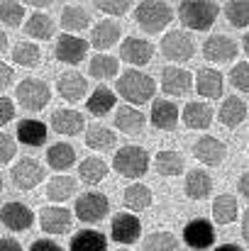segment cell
Segmentation results:
<instances>
[{"instance_id":"obj_1","label":"cell","mask_w":249,"mask_h":251,"mask_svg":"<svg viewBox=\"0 0 249 251\" xmlns=\"http://www.w3.org/2000/svg\"><path fill=\"white\" fill-rule=\"evenodd\" d=\"M115 88H117V93H120L127 102H135V105L152 100V98H154V93H157V83H154V78H152V76H147V74H142V71H137V69L125 71V74L117 78Z\"/></svg>"},{"instance_id":"obj_2","label":"cell","mask_w":249,"mask_h":251,"mask_svg":"<svg viewBox=\"0 0 249 251\" xmlns=\"http://www.w3.org/2000/svg\"><path fill=\"white\" fill-rule=\"evenodd\" d=\"M220 15V5L218 2H203V0H188V2H181L178 5V17L186 27L195 29V32H203V29H210L215 17Z\"/></svg>"},{"instance_id":"obj_3","label":"cell","mask_w":249,"mask_h":251,"mask_svg":"<svg viewBox=\"0 0 249 251\" xmlns=\"http://www.w3.org/2000/svg\"><path fill=\"white\" fill-rule=\"evenodd\" d=\"M112 168L120 176H125V178H142L149 171V154L142 147L127 144V147H122V149L115 151Z\"/></svg>"},{"instance_id":"obj_4","label":"cell","mask_w":249,"mask_h":251,"mask_svg":"<svg viewBox=\"0 0 249 251\" xmlns=\"http://www.w3.org/2000/svg\"><path fill=\"white\" fill-rule=\"evenodd\" d=\"M135 20L147 34H159L173 20V10L166 2H137Z\"/></svg>"},{"instance_id":"obj_5","label":"cell","mask_w":249,"mask_h":251,"mask_svg":"<svg viewBox=\"0 0 249 251\" xmlns=\"http://www.w3.org/2000/svg\"><path fill=\"white\" fill-rule=\"evenodd\" d=\"M15 98H17V102L25 110L39 112L52 100V90H49V85L44 81H39V78H25L22 83H17V88H15Z\"/></svg>"},{"instance_id":"obj_6","label":"cell","mask_w":249,"mask_h":251,"mask_svg":"<svg viewBox=\"0 0 249 251\" xmlns=\"http://www.w3.org/2000/svg\"><path fill=\"white\" fill-rule=\"evenodd\" d=\"M195 51V42L188 32L183 29H171L166 32L164 39H162V54H164L168 61H188Z\"/></svg>"},{"instance_id":"obj_7","label":"cell","mask_w":249,"mask_h":251,"mask_svg":"<svg viewBox=\"0 0 249 251\" xmlns=\"http://www.w3.org/2000/svg\"><path fill=\"white\" fill-rule=\"evenodd\" d=\"M108 210H110V200L98 190L83 193L76 200V207H74V212L81 222H100L108 215Z\"/></svg>"},{"instance_id":"obj_8","label":"cell","mask_w":249,"mask_h":251,"mask_svg":"<svg viewBox=\"0 0 249 251\" xmlns=\"http://www.w3.org/2000/svg\"><path fill=\"white\" fill-rule=\"evenodd\" d=\"M12 183H15V188H20V190H32V188H37L42 180H44V166L37 161V159H22V161H17L15 166H12Z\"/></svg>"},{"instance_id":"obj_9","label":"cell","mask_w":249,"mask_h":251,"mask_svg":"<svg viewBox=\"0 0 249 251\" xmlns=\"http://www.w3.org/2000/svg\"><path fill=\"white\" fill-rule=\"evenodd\" d=\"M203 56L208 61H213V64L235 61V56H237V42L230 39L227 34H213L203 44Z\"/></svg>"},{"instance_id":"obj_10","label":"cell","mask_w":249,"mask_h":251,"mask_svg":"<svg viewBox=\"0 0 249 251\" xmlns=\"http://www.w3.org/2000/svg\"><path fill=\"white\" fill-rule=\"evenodd\" d=\"M142 234V222L130 212H117L110 222V237L117 244H135Z\"/></svg>"},{"instance_id":"obj_11","label":"cell","mask_w":249,"mask_h":251,"mask_svg":"<svg viewBox=\"0 0 249 251\" xmlns=\"http://www.w3.org/2000/svg\"><path fill=\"white\" fill-rule=\"evenodd\" d=\"M71 222H74V217L66 207L49 205V207L39 210V227L47 234H64V232L71 229Z\"/></svg>"},{"instance_id":"obj_12","label":"cell","mask_w":249,"mask_h":251,"mask_svg":"<svg viewBox=\"0 0 249 251\" xmlns=\"http://www.w3.org/2000/svg\"><path fill=\"white\" fill-rule=\"evenodd\" d=\"M85 51H88L85 39L76 37V34H66V32L54 44V56L64 64H81L85 59Z\"/></svg>"},{"instance_id":"obj_13","label":"cell","mask_w":249,"mask_h":251,"mask_svg":"<svg viewBox=\"0 0 249 251\" xmlns=\"http://www.w3.org/2000/svg\"><path fill=\"white\" fill-rule=\"evenodd\" d=\"M0 220L10 232H25L34 225V212L22 202H7L0 207Z\"/></svg>"},{"instance_id":"obj_14","label":"cell","mask_w":249,"mask_h":251,"mask_svg":"<svg viewBox=\"0 0 249 251\" xmlns=\"http://www.w3.org/2000/svg\"><path fill=\"white\" fill-rule=\"evenodd\" d=\"M120 56L127 64L144 66L154 56V44L147 42V39H142V37H125V42L120 44Z\"/></svg>"},{"instance_id":"obj_15","label":"cell","mask_w":249,"mask_h":251,"mask_svg":"<svg viewBox=\"0 0 249 251\" xmlns=\"http://www.w3.org/2000/svg\"><path fill=\"white\" fill-rule=\"evenodd\" d=\"M193 156L198 161H203L205 166H220L227 156V147H225V142H220L215 137H200L193 144Z\"/></svg>"},{"instance_id":"obj_16","label":"cell","mask_w":249,"mask_h":251,"mask_svg":"<svg viewBox=\"0 0 249 251\" xmlns=\"http://www.w3.org/2000/svg\"><path fill=\"white\" fill-rule=\"evenodd\" d=\"M183 239H186V244L191 249L203 251V249H208V247H213L215 229H213V225L208 220H191L186 225V229H183Z\"/></svg>"},{"instance_id":"obj_17","label":"cell","mask_w":249,"mask_h":251,"mask_svg":"<svg viewBox=\"0 0 249 251\" xmlns=\"http://www.w3.org/2000/svg\"><path fill=\"white\" fill-rule=\"evenodd\" d=\"M52 129L56 134H66V137H76L83 132V115L79 110H71V107H61V110H54L52 112Z\"/></svg>"},{"instance_id":"obj_18","label":"cell","mask_w":249,"mask_h":251,"mask_svg":"<svg viewBox=\"0 0 249 251\" xmlns=\"http://www.w3.org/2000/svg\"><path fill=\"white\" fill-rule=\"evenodd\" d=\"M162 88H164L166 95H186L193 88V76L186 69L166 66L162 71Z\"/></svg>"},{"instance_id":"obj_19","label":"cell","mask_w":249,"mask_h":251,"mask_svg":"<svg viewBox=\"0 0 249 251\" xmlns=\"http://www.w3.org/2000/svg\"><path fill=\"white\" fill-rule=\"evenodd\" d=\"M117 42H120V25L112 20H103L90 29V47H95L100 51L115 47Z\"/></svg>"},{"instance_id":"obj_20","label":"cell","mask_w":249,"mask_h":251,"mask_svg":"<svg viewBox=\"0 0 249 251\" xmlns=\"http://www.w3.org/2000/svg\"><path fill=\"white\" fill-rule=\"evenodd\" d=\"M183 190L191 200H203L210 195L213 190V178L203 171V168H193L186 173V183H183Z\"/></svg>"},{"instance_id":"obj_21","label":"cell","mask_w":249,"mask_h":251,"mask_svg":"<svg viewBox=\"0 0 249 251\" xmlns=\"http://www.w3.org/2000/svg\"><path fill=\"white\" fill-rule=\"evenodd\" d=\"M195 90L208 100H218L222 95V74L215 69H200L195 74Z\"/></svg>"},{"instance_id":"obj_22","label":"cell","mask_w":249,"mask_h":251,"mask_svg":"<svg viewBox=\"0 0 249 251\" xmlns=\"http://www.w3.org/2000/svg\"><path fill=\"white\" fill-rule=\"evenodd\" d=\"M152 125L157 127V129H166V132H171V129H176V125H178V107L173 105V102H168V100H154V105H152Z\"/></svg>"},{"instance_id":"obj_23","label":"cell","mask_w":249,"mask_h":251,"mask_svg":"<svg viewBox=\"0 0 249 251\" xmlns=\"http://www.w3.org/2000/svg\"><path fill=\"white\" fill-rule=\"evenodd\" d=\"M213 122V107L208 102H188L183 107V125L188 129H208Z\"/></svg>"},{"instance_id":"obj_24","label":"cell","mask_w":249,"mask_h":251,"mask_svg":"<svg viewBox=\"0 0 249 251\" xmlns=\"http://www.w3.org/2000/svg\"><path fill=\"white\" fill-rule=\"evenodd\" d=\"M85 78H83L79 71H66V74H61L59 76V83H56V90H59V95L64 98V100H69V102H76V100H81L83 95H85Z\"/></svg>"},{"instance_id":"obj_25","label":"cell","mask_w":249,"mask_h":251,"mask_svg":"<svg viewBox=\"0 0 249 251\" xmlns=\"http://www.w3.org/2000/svg\"><path fill=\"white\" fill-rule=\"evenodd\" d=\"M245 117H247V102H242L237 95H230V98L222 100V105H220V122L225 127L235 129V127H240L245 122Z\"/></svg>"},{"instance_id":"obj_26","label":"cell","mask_w":249,"mask_h":251,"mask_svg":"<svg viewBox=\"0 0 249 251\" xmlns=\"http://www.w3.org/2000/svg\"><path fill=\"white\" fill-rule=\"evenodd\" d=\"M115 127L125 134H139L142 127H144V115L132 105H122L115 112Z\"/></svg>"},{"instance_id":"obj_27","label":"cell","mask_w":249,"mask_h":251,"mask_svg":"<svg viewBox=\"0 0 249 251\" xmlns=\"http://www.w3.org/2000/svg\"><path fill=\"white\" fill-rule=\"evenodd\" d=\"M17 139L27 147H42L47 142V125L39 120H22L17 125Z\"/></svg>"},{"instance_id":"obj_28","label":"cell","mask_w":249,"mask_h":251,"mask_svg":"<svg viewBox=\"0 0 249 251\" xmlns=\"http://www.w3.org/2000/svg\"><path fill=\"white\" fill-rule=\"evenodd\" d=\"M71 251H108V239L95 229H81L71 239Z\"/></svg>"},{"instance_id":"obj_29","label":"cell","mask_w":249,"mask_h":251,"mask_svg":"<svg viewBox=\"0 0 249 251\" xmlns=\"http://www.w3.org/2000/svg\"><path fill=\"white\" fill-rule=\"evenodd\" d=\"M47 164H49V168H54V171H69V168L76 164V151H74V147L66 144V142L49 147V151H47Z\"/></svg>"},{"instance_id":"obj_30","label":"cell","mask_w":249,"mask_h":251,"mask_svg":"<svg viewBox=\"0 0 249 251\" xmlns=\"http://www.w3.org/2000/svg\"><path fill=\"white\" fill-rule=\"evenodd\" d=\"M88 25H90V15H88L85 7H81V5H66L64 7V12H61V27H64L66 34L83 32Z\"/></svg>"},{"instance_id":"obj_31","label":"cell","mask_w":249,"mask_h":251,"mask_svg":"<svg viewBox=\"0 0 249 251\" xmlns=\"http://www.w3.org/2000/svg\"><path fill=\"white\" fill-rule=\"evenodd\" d=\"M85 107H88V112H90V115L103 117V115H108V112L115 107V93H112L110 88L100 85V88H95V90L90 93V98H88Z\"/></svg>"},{"instance_id":"obj_32","label":"cell","mask_w":249,"mask_h":251,"mask_svg":"<svg viewBox=\"0 0 249 251\" xmlns=\"http://www.w3.org/2000/svg\"><path fill=\"white\" fill-rule=\"evenodd\" d=\"M122 200H125V207H130L132 212H139V210H147L152 205V190L142 183H132L125 188Z\"/></svg>"},{"instance_id":"obj_33","label":"cell","mask_w":249,"mask_h":251,"mask_svg":"<svg viewBox=\"0 0 249 251\" xmlns=\"http://www.w3.org/2000/svg\"><path fill=\"white\" fill-rule=\"evenodd\" d=\"M54 29H56L54 20L49 15H44V12H32L27 17V25H25V32L29 37H34V39H49L54 34Z\"/></svg>"},{"instance_id":"obj_34","label":"cell","mask_w":249,"mask_h":251,"mask_svg":"<svg viewBox=\"0 0 249 251\" xmlns=\"http://www.w3.org/2000/svg\"><path fill=\"white\" fill-rule=\"evenodd\" d=\"M76 193V180L71 176H54L47 183V198L54 202H64Z\"/></svg>"},{"instance_id":"obj_35","label":"cell","mask_w":249,"mask_h":251,"mask_svg":"<svg viewBox=\"0 0 249 251\" xmlns=\"http://www.w3.org/2000/svg\"><path fill=\"white\" fill-rule=\"evenodd\" d=\"M237 212H240V207H237V200L232 198V195H218L215 198V202H213V220L218 222V225H230V222H235L237 220Z\"/></svg>"},{"instance_id":"obj_36","label":"cell","mask_w":249,"mask_h":251,"mask_svg":"<svg viewBox=\"0 0 249 251\" xmlns=\"http://www.w3.org/2000/svg\"><path fill=\"white\" fill-rule=\"evenodd\" d=\"M183 156L178 151H171V149H164L154 156V168L159 176H181L183 173Z\"/></svg>"},{"instance_id":"obj_37","label":"cell","mask_w":249,"mask_h":251,"mask_svg":"<svg viewBox=\"0 0 249 251\" xmlns=\"http://www.w3.org/2000/svg\"><path fill=\"white\" fill-rule=\"evenodd\" d=\"M117 69H120L117 59L115 56H108V54H95L90 59V64H88V74L93 78H98V81H105V78L117 76Z\"/></svg>"},{"instance_id":"obj_38","label":"cell","mask_w":249,"mask_h":251,"mask_svg":"<svg viewBox=\"0 0 249 251\" xmlns=\"http://www.w3.org/2000/svg\"><path fill=\"white\" fill-rule=\"evenodd\" d=\"M85 144L95 151H108L115 147V132L103 125H90L85 132Z\"/></svg>"},{"instance_id":"obj_39","label":"cell","mask_w":249,"mask_h":251,"mask_svg":"<svg viewBox=\"0 0 249 251\" xmlns=\"http://www.w3.org/2000/svg\"><path fill=\"white\" fill-rule=\"evenodd\" d=\"M79 176L81 180L90 183V185H98L105 176H108V164L100 159V156H88L79 164Z\"/></svg>"},{"instance_id":"obj_40","label":"cell","mask_w":249,"mask_h":251,"mask_svg":"<svg viewBox=\"0 0 249 251\" xmlns=\"http://www.w3.org/2000/svg\"><path fill=\"white\" fill-rule=\"evenodd\" d=\"M39 59H42V51H39V47L32 44V42H20V44H15V49H12V61H15L17 66L34 69V66L39 64Z\"/></svg>"},{"instance_id":"obj_41","label":"cell","mask_w":249,"mask_h":251,"mask_svg":"<svg viewBox=\"0 0 249 251\" xmlns=\"http://www.w3.org/2000/svg\"><path fill=\"white\" fill-rule=\"evenodd\" d=\"M225 17L237 29L249 27V0H232V2H227L225 5Z\"/></svg>"},{"instance_id":"obj_42","label":"cell","mask_w":249,"mask_h":251,"mask_svg":"<svg viewBox=\"0 0 249 251\" xmlns=\"http://www.w3.org/2000/svg\"><path fill=\"white\" fill-rule=\"evenodd\" d=\"M144 251H178V239L171 232H152L144 239Z\"/></svg>"},{"instance_id":"obj_43","label":"cell","mask_w":249,"mask_h":251,"mask_svg":"<svg viewBox=\"0 0 249 251\" xmlns=\"http://www.w3.org/2000/svg\"><path fill=\"white\" fill-rule=\"evenodd\" d=\"M25 17V5L22 2H15V0H5L0 2V22L7 25V27H17Z\"/></svg>"},{"instance_id":"obj_44","label":"cell","mask_w":249,"mask_h":251,"mask_svg":"<svg viewBox=\"0 0 249 251\" xmlns=\"http://www.w3.org/2000/svg\"><path fill=\"white\" fill-rule=\"evenodd\" d=\"M100 12H105V15H115V17H120V15H127L130 12V5L132 2H127V0H98V2H93Z\"/></svg>"},{"instance_id":"obj_45","label":"cell","mask_w":249,"mask_h":251,"mask_svg":"<svg viewBox=\"0 0 249 251\" xmlns=\"http://www.w3.org/2000/svg\"><path fill=\"white\" fill-rule=\"evenodd\" d=\"M230 83L242 93H249V64H237L230 71Z\"/></svg>"},{"instance_id":"obj_46","label":"cell","mask_w":249,"mask_h":251,"mask_svg":"<svg viewBox=\"0 0 249 251\" xmlns=\"http://www.w3.org/2000/svg\"><path fill=\"white\" fill-rule=\"evenodd\" d=\"M17 151V142L7 134V132H0V164H7Z\"/></svg>"},{"instance_id":"obj_47","label":"cell","mask_w":249,"mask_h":251,"mask_svg":"<svg viewBox=\"0 0 249 251\" xmlns=\"http://www.w3.org/2000/svg\"><path fill=\"white\" fill-rule=\"evenodd\" d=\"M15 117V102L10 98H0V127Z\"/></svg>"},{"instance_id":"obj_48","label":"cell","mask_w":249,"mask_h":251,"mask_svg":"<svg viewBox=\"0 0 249 251\" xmlns=\"http://www.w3.org/2000/svg\"><path fill=\"white\" fill-rule=\"evenodd\" d=\"M12 81H15V71H12V66L5 64V61H0V90H5Z\"/></svg>"},{"instance_id":"obj_49","label":"cell","mask_w":249,"mask_h":251,"mask_svg":"<svg viewBox=\"0 0 249 251\" xmlns=\"http://www.w3.org/2000/svg\"><path fill=\"white\" fill-rule=\"evenodd\" d=\"M29 251H64L56 242H52V239H37L32 247H29Z\"/></svg>"},{"instance_id":"obj_50","label":"cell","mask_w":249,"mask_h":251,"mask_svg":"<svg viewBox=\"0 0 249 251\" xmlns=\"http://www.w3.org/2000/svg\"><path fill=\"white\" fill-rule=\"evenodd\" d=\"M237 190L242 193V198H247L249 200V171H245V173L240 176V180H237Z\"/></svg>"},{"instance_id":"obj_51","label":"cell","mask_w":249,"mask_h":251,"mask_svg":"<svg viewBox=\"0 0 249 251\" xmlns=\"http://www.w3.org/2000/svg\"><path fill=\"white\" fill-rule=\"evenodd\" d=\"M0 251H22V247L15 239H0Z\"/></svg>"},{"instance_id":"obj_52","label":"cell","mask_w":249,"mask_h":251,"mask_svg":"<svg viewBox=\"0 0 249 251\" xmlns=\"http://www.w3.org/2000/svg\"><path fill=\"white\" fill-rule=\"evenodd\" d=\"M242 237L249 242V210H245V215H242Z\"/></svg>"},{"instance_id":"obj_53","label":"cell","mask_w":249,"mask_h":251,"mask_svg":"<svg viewBox=\"0 0 249 251\" xmlns=\"http://www.w3.org/2000/svg\"><path fill=\"white\" fill-rule=\"evenodd\" d=\"M215 251H245V249L237 247V244H222V247H218Z\"/></svg>"},{"instance_id":"obj_54","label":"cell","mask_w":249,"mask_h":251,"mask_svg":"<svg viewBox=\"0 0 249 251\" xmlns=\"http://www.w3.org/2000/svg\"><path fill=\"white\" fill-rule=\"evenodd\" d=\"M5 49H7V34H5V32L0 29V54H2Z\"/></svg>"},{"instance_id":"obj_55","label":"cell","mask_w":249,"mask_h":251,"mask_svg":"<svg viewBox=\"0 0 249 251\" xmlns=\"http://www.w3.org/2000/svg\"><path fill=\"white\" fill-rule=\"evenodd\" d=\"M242 44H245V51H247V56H249V32L245 34V42H242Z\"/></svg>"},{"instance_id":"obj_56","label":"cell","mask_w":249,"mask_h":251,"mask_svg":"<svg viewBox=\"0 0 249 251\" xmlns=\"http://www.w3.org/2000/svg\"><path fill=\"white\" fill-rule=\"evenodd\" d=\"M0 188H2V178H0Z\"/></svg>"},{"instance_id":"obj_57","label":"cell","mask_w":249,"mask_h":251,"mask_svg":"<svg viewBox=\"0 0 249 251\" xmlns=\"http://www.w3.org/2000/svg\"><path fill=\"white\" fill-rule=\"evenodd\" d=\"M117 251H127V249H117Z\"/></svg>"}]
</instances>
